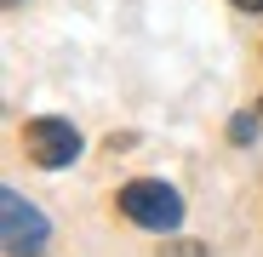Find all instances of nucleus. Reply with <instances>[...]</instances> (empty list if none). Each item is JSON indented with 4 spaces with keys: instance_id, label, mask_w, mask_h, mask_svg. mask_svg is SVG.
<instances>
[{
    "instance_id": "obj_1",
    "label": "nucleus",
    "mask_w": 263,
    "mask_h": 257,
    "mask_svg": "<svg viewBox=\"0 0 263 257\" xmlns=\"http://www.w3.org/2000/svg\"><path fill=\"white\" fill-rule=\"evenodd\" d=\"M120 211H126L138 229H155V234H166V229L183 223V200H178V189H172V183H155V177L126 183V189H120Z\"/></svg>"
},
{
    "instance_id": "obj_2",
    "label": "nucleus",
    "mask_w": 263,
    "mask_h": 257,
    "mask_svg": "<svg viewBox=\"0 0 263 257\" xmlns=\"http://www.w3.org/2000/svg\"><path fill=\"white\" fill-rule=\"evenodd\" d=\"M0 234H6V251L12 257H40L52 229H46V218H40L17 189H6V194H0Z\"/></svg>"
},
{
    "instance_id": "obj_3",
    "label": "nucleus",
    "mask_w": 263,
    "mask_h": 257,
    "mask_svg": "<svg viewBox=\"0 0 263 257\" xmlns=\"http://www.w3.org/2000/svg\"><path fill=\"white\" fill-rule=\"evenodd\" d=\"M23 149H29L34 166L58 171V166H74V154H80V132H74L69 120H29V126H23Z\"/></svg>"
},
{
    "instance_id": "obj_4",
    "label": "nucleus",
    "mask_w": 263,
    "mask_h": 257,
    "mask_svg": "<svg viewBox=\"0 0 263 257\" xmlns=\"http://www.w3.org/2000/svg\"><path fill=\"white\" fill-rule=\"evenodd\" d=\"M235 6H240V12H263V0H235Z\"/></svg>"
},
{
    "instance_id": "obj_5",
    "label": "nucleus",
    "mask_w": 263,
    "mask_h": 257,
    "mask_svg": "<svg viewBox=\"0 0 263 257\" xmlns=\"http://www.w3.org/2000/svg\"><path fill=\"white\" fill-rule=\"evenodd\" d=\"M257 114H263V97H257Z\"/></svg>"
},
{
    "instance_id": "obj_6",
    "label": "nucleus",
    "mask_w": 263,
    "mask_h": 257,
    "mask_svg": "<svg viewBox=\"0 0 263 257\" xmlns=\"http://www.w3.org/2000/svg\"><path fill=\"white\" fill-rule=\"evenodd\" d=\"M12 6H17V0H12Z\"/></svg>"
}]
</instances>
